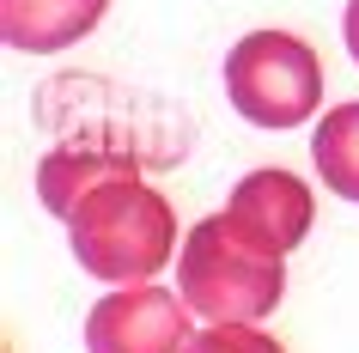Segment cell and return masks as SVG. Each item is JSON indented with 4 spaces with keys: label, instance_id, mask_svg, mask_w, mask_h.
I'll list each match as a JSON object with an SVG mask.
<instances>
[{
    "label": "cell",
    "instance_id": "obj_3",
    "mask_svg": "<svg viewBox=\"0 0 359 353\" xmlns=\"http://www.w3.org/2000/svg\"><path fill=\"white\" fill-rule=\"evenodd\" d=\"M226 98L256 128H299L323 104V61L292 31H250L226 49Z\"/></svg>",
    "mask_w": 359,
    "mask_h": 353
},
{
    "label": "cell",
    "instance_id": "obj_5",
    "mask_svg": "<svg viewBox=\"0 0 359 353\" xmlns=\"http://www.w3.org/2000/svg\"><path fill=\"white\" fill-rule=\"evenodd\" d=\"M231 225L244 232V238H256L262 250H274V256H286V250H299L304 238H311V220H317V201H311V189L292 177V171H250L244 183L231 189L226 201Z\"/></svg>",
    "mask_w": 359,
    "mask_h": 353
},
{
    "label": "cell",
    "instance_id": "obj_6",
    "mask_svg": "<svg viewBox=\"0 0 359 353\" xmlns=\"http://www.w3.org/2000/svg\"><path fill=\"white\" fill-rule=\"evenodd\" d=\"M110 0H0V37L25 55H55L92 37Z\"/></svg>",
    "mask_w": 359,
    "mask_h": 353
},
{
    "label": "cell",
    "instance_id": "obj_4",
    "mask_svg": "<svg viewBox=\"0 0 359 353\" xmlns=\"http://www.w3.org/2000/svg\"><path fill=\"white\" fill-rule=\"evenodd\" d=\"M195 311L170 286H110L86 317V353H189Z\"/></svg>",
    "mask_w": 359,
    "mask_h": 353
},
{
    "label": "cell",
    "instance_id": "obj_9",
    "mask_svg": "<svg viewBox=\"0 0 359 353\" xmlns=\"http://www.w3.org/2000/svg\"><path fill=\"white\" fill-rule=\"evenodd\" d=\"M189 353H286V347L256 323H208V329H195Z\"/></svg>",
    "mask_w": 359,
    "mask_h": 353
},
{
    "label": "cell",
    "instance_id": "obj_2",
    "mask_svg": "<svg viewBox=\"0 0 359 353\" xmlns=\"http://www.w3.org/2000/svg\"><path fill=\"white\" fill-rule=\"evenodd\" d=\"M177 293L208 323H262V317H274V305L286 293V256L244 238L231 225V213H208L183 238Z\"/></svg>",
    "mask_w": 359,
    "mask_h": 353
},
{
    "label": "cell",
    "instance_id": "obj_8",
    "mask_svg": "<svg viewBox=\"0 0 359 353\" xmlns=\"http://www.w3.org/2000/svg\"><path fill=\"white\" fill-rule=\"evenodd\" d=\"M317 177L335 189L341 201H359V104H335L311 134Z\"/></svg>",
    "mask_w": 359,
    "mask_h": 353
},
{
    "label": "cell",
    "instance_id": "obj_7",
    "mask_svg": "<svg viewBox=\"0 0 359 353\" xmlns=\"http://www.w3.org/2000/svg\"><path fill=\"white\" fill-rule=\"evenodd\" d=\"M122 171H140V165H134L128 152H116V147H97V140L55 147V152L37 165V195H43V207H49L55 220H67L86 189L110 183V177H122Z\"/></svg>",
    "mask_w": 359,
    "mask_h": 353
},
{
    "label": "cell",
    "instance_id": "obj_1",
    "mask_svg": "<svg viewBox=\"0 0 359 353\" xmlns=\"http://www.w3.org/2000/svg\"><path fill=\"white\" fill-rule=\"evenodd\" d=\"M67 244L79 268L104 286H140L177 250V213L140 171H122L110 183L86 189L67 213Z\"/></svg>",
    "mask_w": 359,
    "mask_h": 353
},
{
    "label": "cell",
    "instance_id": "obj_10",
    "mask_svg": "<svg viewBox=\"0 0 359 353\" xmlns=\"http://www.w3.org/2000/svg\"><path fill=\"white\" fill-rule=\"evenodd\" d=\"M341 31H347V55L359 61V0H347V19H341Z\"/></svg>",
    "mask_w": 359,
    "mask_h": 353
}]
</instances>
